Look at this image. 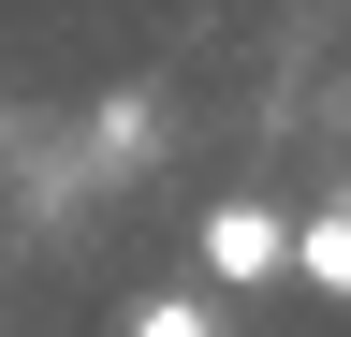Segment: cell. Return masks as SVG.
Listing matches in <instances>:
<instances>
[{"label": "cell", "mask_w": 351, "mask_h": 337, "mask_svg": "<svg viewBox=\"0 0 351 337\" xmlns=\"http://www.w3.org/2000/svg\"><path fill=\"white\" fill-rule=\"evenodd\" d=\"M278 249H293L278 205H205V264L219 279H278Z\"/></svg>", "instance_id": "6da1fadb"}, {"label": "cell", "mask_w": 351, "mask_h": 337, "mask_svg": "<svg viewBox=\"0 0 351 337\" xmlns=\"http://www.w3.org/2000/svg\"><path fill=\"white\" fill-rule=\"evenodd\" d=\"M278 264H307V279H322V293H351V220H337V205H322V220H307V235L278 249Z\"/></svg>", "instance_id": "7a4b0ae2"}, {"label": "cell", "mask_w": 351, "mask_h": 337, "mask_svg": "<svg viewBox=\"0 0 351 337\" xmlns=\"http://www.w3.org/2000/svg\"><path fill=\"white\" fill-rule=\"evenodd\" d=\"M117 337H219V308H205V293H147Z\"/></svg>", "instance_id": "3957f363"}]
</instances>
